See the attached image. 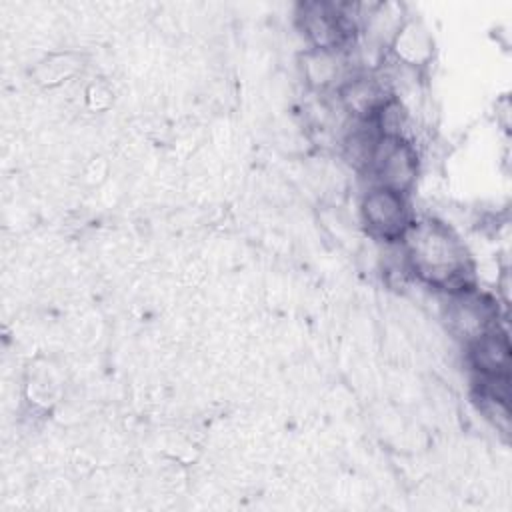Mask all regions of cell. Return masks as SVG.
Instances as JSON below:
<instances>
[{
	"label": "cell",
	"mask_w": 512,
	"mask_h": 512,
	"mask_svg": "<svg viewBox=\"0 0 512 512\" xmlns=\"http://www.w3.org/2000/svg\"><path fill=\"white\" fill-rule=\"evenodd\" d=\"M358 212L366 234L384 244H398L416 218L410 194L374 184L364 190Z\"/></svg>",
	"instance_id": "3"
},
{
	"label": "cell",
	"mask_w": 512,
	"mask_h": 512,
	"mask_svg": "<svg viewBox=\"0 0 512 512\" xmlns=\"http://www.w3.org/2000/svg\"><path fill=\"white\" fill-rule=\"evenodd\" d=\"M296 24L308 48L348 52L360 36V4L302 2L296 10Z\"/></svg>",
	"instance_id": "2"
},
{
	"label": "cell",
	"mask_w": 512,
	"mask_h": 512,
	"mask_svg": "<svg viewBox=\"0 0 512 512\" xmlns=\"http://www.w3.org/2000/svg\"><path fill=\"white\" fill-rule=\"evenodd\" d=\"M388 52L398 64L406 68H420L430 62L434 48L432 38L422 22L406 16L390 40Z\"/></svg>",
	"instance_id": "9"
},
{
	"label": "cell",
	"mask_w": 512,
	"mask_h": 512,
	"mask_svg": "<svg viewBox=\"0 0 512 512\" xmlns=\"http://www.w3.org/2000/svg\"><path fill=\"white\" fill-rule=\"evenodd\" d=\"M466 346V362L478 380H506L510 382L512 348L506 330L500 326L484 332Z\"/></svg>",
	"instance_id": "7"
},
{
	"label": "cell",
	"mask_w": 512,
	"mask_h": 512,
	"mask_svg": "<svg viewBox=\"0 0 512 512\" xmlns=\"http://www.w3.org/2000/svg\"><path fill=\"white\" fill-rule=\"evenodd\" d=\"M444 318L454 338L462 340L464 344L500 326V310L496 300L478 286L446 294Z\"/></svg>",
	"instance_id": "5"
},
{
	"label": "cell",
	"mask_w": 512,
	"mask_h": 512,
	"mask_svg": "<svg viewBox=\"0 0 512 512\" xmlns=\"http://www.w3.org/2000/svg\"><path fill=\"white\" fill-rule=\"evenodd\" d=\"M398 250L408 274L444 296L476 286V268L466 244L438 218H414Z\"/></svg>",
	"instance_id": "1"
},
{
	"label": "cell",
	"mask_w": 512,
	"mask_h": 512,
	"mask_svg": "<svg viewBox=\"0 0 512 512\" xmlns=\"http://www.w3.org/2000/svg\"><path fill=\"white\" fill-rule=\"evenodd\" d=\"M336 96L350 120H370L396 94L390 80L376 70H356L336 90Z\"/></svg>",
	"instance_id": "6"
},
{
	"label": "cell",
	"mask_w": 512,
	"mask_h": 512,
	"mask_svg": "<svg viewBox=\"0 0 512 512\" xmlns=\"http://www.w3.org/2000/svg\"><path fill=\"white\" fill-rule=\"evenodd\" d=\"M420 174V156L408 136H380L368 164L370 184L410 194Z\"/></svg>",
	"instance_id": "4"
},
{
	"label": "cell",
	"mask_w": 512,
	"mask_h": 512,
	"mask_svg": "<svg viewBox=\"0 0 512 512\" xmlns=\"http://www.w3.org/2000/svg\"><path fill=\"white\" fill-rule=\"evenodd\" d=\"M348 52L306 48L300 54V70L304 82L316 92H336L354 72Z\"/></svg>",
	"instance_id": "8"
}]
</instances>
